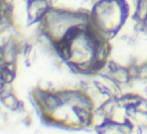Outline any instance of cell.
I'll use <instances>...</instances> for the list:
<instances>
[{
    "mask_svg": "<svg viewBox=\"0 0 147 134\" xmlns=\"http://www.w3.org/2000/svg\"><path fill=\"white\" fill-rule=\"evenodd\" d=\"M1 102L7 108H9L10 110H13V111H16V108L19 103V100L16 97V96L15 95V93L6 96Z\"/></svg>",
    "mask_w": 147,
    "mask_h": 134,
    "instance_id": "obj_1",
    "label": "cell"
}]
</instances>
